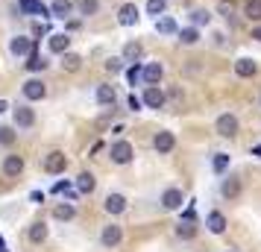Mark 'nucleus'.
Instances as JSON below:
<instances>
[{
    "instance_id": "1",
    "label": "nucleus",
    "mask_w": 261,
    "mask_h": 252,
    "mask_svg": "<svg viewBox=\"0 0 261 252\" xmlns=\"http://www.w3.org/2000/svg\"><path fill=\"white\" fill-rule=\"evenodd\" d=\"M238 129H241V123L232 111H223V115H217L214 120V132L220 135V138H238Z\"/></svg>"
},
{
    "instance_id": "2",
    "label": "nucleus",
    "mask_w": 261,
    "mask_h": 252,
    "mask_svg": "<svg viewBox=\"0 0 261 252\" xmlns=\"http://www.w3.org/2000/svg\"><path fill=\"white\" fill-rule=\"evenodd\" d=\"M214 15H220L229 30H238V3H235V0H217Z\"/></svg>"
},
{
    "instance_id": "3",
    "label": "nucleus",
    "mask_w": 261,
    "mask_h": 252,
    "mask_svg": "<svg viewBox=\"0 0 261 252\" xmlns=\"http://www.w3.org/2000/svg\"><path fill=\"white\" fill-rule=\"evenodd\" d=\"M109 153H112V161H115V164H129L132 156H135V150H132L129 141H115Z\"/></svg>"
},
{
    "instance_id": "4",
    "label": "nucleus",
    "mask_w": 261,
    "mask_h": 252,
    "mask_svg": "<svg viewBox=\"0 0 261 252\" xmlns=\"http://www.w3.org/2000/svg\"><path fill=\"white\" fill-rule=\"evenodd\" d=\"M153 147H155V153H159V156H167V153H173V147H176V135L167 132V129H162V132H155Z\"/></svg>"
},
{
    "instance_id": "5",
    "label": "nucleus",
    "mask_w": 261,
    "mask_h": 252,
    "mask_svg": "<svg viewBox=\"0 0 261 252\" xmlns=\"http://www.w3.org/2000/svg\"><path fill=\"white\" fill-rule=\"evenodd\" d=\"M141 100H144V106H147V108H162L167 97H165V91H162L159 85H147V88H144V94H141Z\"/></svg>"
},
{
    "instance_id": "6",
    "label": "nucleus",
    "mask_w": 261,
    "mask_h": 252,
    "mask_svg": "<svg viewBox=\"0 0 261 252\" xmlns=\"http://www.w3.org/2000/svg\"><path fill=\"white\" fill-rule=\"evenodd\" d=\"M162 76H165V68H162V62H147L141 71V82L144 85H159L162 82Z\"/></svg>"
},
{
    "instance_id": "7",
    "label": "nucleus",
    "mask_w": 261,
    "mask_h": 252,
    "mask_svg": "<svg viewBox=\"0 0 261 252\" xmlns=\"http://www.w3.org/2000/svg\"><path fill=\"white\" fill-rule=\"evenodd\" d=\"M138 18H141V12H138L135 3H123V6L118 9V24L120 26H135L138 24Z\"/></svg>"
},
{
    "instance_id": "8",
    "label": "nucleus",
    "mask_w": 261,
    "mask_h": 252,
    "mask_svg": "<svg viewBox=\"0 0 261 252\" xmlns=\"http://www.w3.org/2000/svg\"><path fill=\"white\" fill-rule=\"evenodd\" d=\"M33 50H36V41L27 38V36H15L12 41H9V53H12V56H30Z\"/></svg>"
},
{
    "instance_id": "9",
    "label": "nucleus",
    "mask_w": 261,
    "mask_h": 252,
    "mask_svg": "<svg viewBox=\"0 0 261 252\" xmlns=\"http://www.w3.org/2000/svg\"><path fill=\"white\" fill-rule=\"evenodd\" d=\"M65 167H68V158H65V153H59V150H53V153H47V158H44V170L47 173H65Z\"/></svg>"
},
{
    "instance_id": "10",
    "label": "nucleus",
    "mask_w": 261,
    "mask_h": 252,
    "mask_svg": "<svg viewBox=\"0 0 261 252\" xmlns=\"http://www.w3.org/2000/svg\"><path fill=\"white\" fill-rule=\"evenodd\" d=\"M100 240H103V246H118L120 240H123V229L118 226V223H109V226H103V232H100Z\"/></svg>"
},
{
    "instance_id": "11",
    "label": "nucleus",
    "mask_w": 261,
    "mask_h": 252,
    "mask_svg": "<svg viewBox=\"0 0 261 252\" xmlns=\"http://www.w3.org/2000/svg\"><path fill=\"white\" fill-rule=\"evenodd\" d=\"M235 73L241 76V79H252V76L258 73V62L249 59V56H241V59L235 62Z\"/></svg>"
},
{
    "instance_id": "12",
    "label": "nucleus",
    "mask_w": 261,
    "mask_h": 252,
    "mask_svg": "<svg viewBox=\"0 0 261 252\" xmlns=\"http://www.w3.org/2000/svg\"><path fill=\"white\" fill-rule=\"evenodd\" d=\"M21 91H24L27 100H44L47 97V85L41 82V79H27Z\"/></svg>"
},
{
    "instance_id": "13",
    "label": "nucleus",
    "mask_w": 261,
    "mask_h": 252,
    "mask_svg": "<svg viewBox=\"0 0 261 252\" xmlns=\"http://www.w3.org/2000/svg\"><path fill=\"white\" fill-rule=\"evenodd\" d=\"M18 6H21V12L24 15H41V18H50V6H44V3H41V0H21V3H18Z\"/></svg>"
},
{
    "instance_id": "14",
    "label": "nucleus",
    "mask_w": 261,
    "mask_h": 252,
    "mask_svg": "<svg viewBox=\"0 0 261 252\" xmlns=\"http://www.w3.org/2000/svg\"><path fill=\"white\" fill-rule=\"evenodd\" d=\"M47 47H50V53H68L71 50V36L68 33H53L50 36V41H47Z\"/></svg>"
},
{
    "instance_id": "15",
    "label": "nucleus",
    "mask_w": 261,
    "mask_h": 252,
    "mask_svg": "<svg viewBox=\"0 0 261 252\" xmlns=\"http://www.w3.org/2000/svg\"><path fill=\"white\" fill-rule=\"evenodd\" d=\"M3 173H6L9 179H18V176L24 173V158L21 156H6L3 158Z\"/></svg>"
},
{
    "instance_id": "16",
    "label": "nucleus",
    "mask_w": 261,
    "mask_h": 252,
    "mask_svg": "<svg viewBox=\"0 0 261 252\" xmlns=\"http://www.w3.org/2000/svg\"><path fill=\"white\" fill-rule=\"evenodd\" d=\"M94 97H97L100 106H115V103H118V91H115V85H97Z\"/></svg>"
},
{
    "instance_id": "17",
    "label": "nucleus",
    "mask_w": 261,
    "mask_h": 252,
    "mask_svg": "<svg viewBox=\"0 0 261 252\" xmlns=\"http://www.w3.org/2000/svg\"><path fill=\"white\" fill-rule=\"evenodd\" d=\"M36 123V111L30 106H18L15 108V126H21V129H30Z\"/></svg>"
},
{
    "instance_id": "18",
    "label": "nucleus",
    "mask_w": 261,
    "mask_h": 252,
    "mask_svg": "<svg viewBox=\"0 0 261 252\" xmlns=\"http://www.w3.org/2000/svg\"><path fill=\"white\" fill-rule=\"evenodd\" d=\"M103 208H106L109 214H123V211H126V197H123V193H109Z\"/></svg>"
},
{
    "instance_id": "19",
    "label": "nucleus",
    "mask_w": 261,
    "mask_h": 252,
    "mask_svg": "<svg viewBox=\"0 0 261 252\" xmlns=\"http://www.w3.org/2000/svg\"><path fill=\"white\" fill-rule=\"evenodd\" d=\"M120 56H123V62H132V65H135V62H141V56H144V44H141V41H126Z\"/></svg>"
},
{
    "instance_id": "20",
    "label": "nucleus",
    "mask_w": 261,
    "mask_h": 252,
    "mask_svg": "<svg viewBox=\"0 0 261 252\" xmlns=\"http://www.w3.org/2000/svg\"><path fill=\"white\" fill-rule=\"evenodd\" d=\"M205 226H208L212 235H223V232H226V217L214 208V211H208V217H205Z\"/></svg>"
},
{
    "instance_id": "21",
    "label": "nucleus",
    "mask_w": 261,
    "mask_h": 252,
    "mask_svg": "<svg viewBox=\"0 0 261 252\" xmlns=\"http://www.w3.org/2000/svg\"><path fill=\"white\" fill-rule=\"evenodd\" d=\"M155 33H162V36H179V26L170 15H162V18H155Z\"/></svg>"
},
{
    "instance_id": "22",
    "label": "nucleus",
    "mask_w": 261,
    "mask_h": 252,
    "mask_svg": "<svg viewBox=\"0 0 261 252\" xmlns=\"http://www.w3.org/2000/svg\"><path fill=\"white\" fill-rule=\"evenodd\" d=\"M162 205H165L167 211H176L179 205H182V191H179V188H167V191L162 193Z\"/></svg>"
},
{
    "instance_id": "23",
    "label": "nucleus",
    "mask_w": 261,
    "mask_h": 252,
    "mask_svg": "<svg viewBox=\"0 0 261 252\" xmlns=\"http://www.w3.org/2000/svg\"><path fill=\"white\" fill-rule=\"evenodd\" d=\"M179 44H188V47H194V44H197V41H200V26H182V30H179Z\"/></svg>"
},
{
    "instance_id": "24",
    "label": "nucleus",
    "mask_w": 261,
    "mask_h": 252,
    "mask_svg": "<svg viewBox=\"0 0 261 252\" xmlns=\"http://www.w3.org/2000/svg\"><path fill=\"white\" fill-rule=\"evenodd\" d=\"M244 18L247 21H255V24H261V0H244Z\"/></svg>"
},
{
    "instance_id": "25",
    "label": "nucleus",
    "mask_w": 261,
    "mask_h": 252,
    "mask_svg": "<svg viewBox=\"0 0 261 252\" xmlns=\"http://www.w3.org/2000/svg\"><path fill=\"white\" fill-rule=\"evenodd\" d=\"M50 12H53V18H62V21H65V18L73 12V3L71 0H53V3H50Z\"/></svg>"
},
{
    "instance_id": "26",
    "label": "nucleus",
    "mask_w": 261,
    "mask_h": 252,
    "mask_svg": "<svg viewBox=\"0 0 261 252\" xmlns=\"http://www.w3.org/2000/svg\"><path fill=\"white\" fill-rule=\"evenodd\" d=\"M94 188H97V179L91 173H80L76 176V191L80 193H94Z\"/></svg>"
},
{
    "instance_id": "27",
    "label": "nucleus",
    "mask_w": 261,
    "mask_h": 252,
    "mask_svg": "<svg viewBox=\"0 0 261 252\" xmlns=\"http://www.w3.org/2000/svg\"><path fill=\"white\" fill-rule=\"evenodd\" d=\"M62 68H65L68 73H76L80 68H83V59H80L76 53H71V50H68V53H62Z\"/></svg>"
},
{
    "instance_id": "28",
    "label": "nucleus",
    "mask_w": 261,
    "mask_h": 252,
    "mask_svg": "<svg viewBox=\"0 0 261 252\" xmlns=\"http://www.w3.org/2000/svg\"><path fill=\"white\" fill-rule=\"evenodd\" d=\"M220 191H223L226 200H235L238 193H241V179H238V176H229V179H223V188H220Z\"/></svg>"
},
{
    "instance_id": "29",
    "label": "nucleus",
    "mask_w": 261,
    "mask_h": 252,
    "mask_svg": "<svg viewBox=\"0 0 261 252\" xmlns=\"http://www.w3.org/2000/svg\"><path fill=\"white\" fill-rule=\"evenodd\" d=\"M76 9H80V15H85V18H94V15L100 12V0H76Z\"/></svg>"
},
{
    "instance_id": "30",
    "label": "nucleus",
    "mask_w": 261,
    "mask_h": 252,
    "mask_svg": "<svg viewBox=\"0 0 261 252\" xmlns=\"http://www.w3.org/2000/svg\"><path fill=\"white\" fill-rule=\"evenodd\" d=\"M53 217H56V220H73V217H76V208H73L71 203H59L53 208Z\"/></svg>"
},
{
    "instance_id": "31",
    "label": "nucleus",
    "mask_w": 261,
    "mask_h": 252,
    "mask_svg": "<svg viewBox=\"0 0 261 252\" xmlns=\"http://www.w3.org/2000/svg\"><path fill=\"white\" fill-rule=\"evenodd\" d=\"M188 18H191V24L194 26H208L212 24V12H208V9H194Z\"/></svg>"
},
{
    "instance_id": "32",
    "label": "nucleus",
    "mask_w": 261,
    "mask_h": 252,
    "mask_svg": "<svg viewBox=\"0 0 261 252\" xmlns=\"http://www.w3.org/2000/svg\"><path fill=\"white\" fill-rule=\"evenodd\" d=\"M44 68H47V59L38 56V50H33L30 59H27V71H44Z\"/></svg>"
},
{
    "instance_id": "33",
    "label": "nucleus",
    "mask_w": 261,
    "mask_h": 252,
    "mask_svg": "<svg viewBox=\"0 0 261 252\" xmlns=\"http://www.w3.org/2000/svg\"><path fill=\"white\" fill-rule=\"evenodd\" d=\"M165 12H167V0H147V15L162 18Z\"/></svg>"
},
{
    "instance_id": "34",
    "label": "nucleus",
    "mask_w": 261,
    "mask_h": 252,
    "mask_svg": "<svg viewBox=\"0 0 261 252\" xmlns=\"http://www.w3.org/2000/svg\"><path fill=\"white\" fill-rule=\"evenodd\" d=\"M30 240H33V243L47 240V226H44V223H33V226H30Z\"/></svg>"
},
{
    "instance_id": "35",
    "label": "nucleus",
    "mask_w": 261,
    "mask_h": 252,
    "mask_svg": "<svg viewBox=\"0 0 261 252\" xmlns=\"http://www.w3.org/2000/svg\"><path fill=\"white\" fill-rule=\"evenodd\" d=\"M212 167H214V173H226V167H229V156H226V153H214Z\"/></svg>"
},
{
    "instance_id": "36",
    "label": "nucleus",
    "mask_w": 261,
    "mask_h": 252,
    "mask_svg": "<svg viewBox=\"0 0 261 252\" xmlns=\"http://www.w3.org/2000/svg\"><path fill=\"white\" fill-rule=\"evenodd\" d=\"M176 235L179 238H194V235H197V226H194V223H188V220H182V223H179L176 226Z\"/></svg>"
},
{
    "instance_id": "37",
    "label": "nucleus",
    "mask_w": 261,
    "mask_h": 252,
    "mask_svg": "<svg viewBox=\"0 0 261 252\" xmlns=\"http://www.w3.org/2000/svg\"><path fill=\"white\" fill-rule=\"evenodd\" d=\"M141 71H144L141 62H135L129 71H126V79H129V85H138V82H141Z\"/></svg>"
},
{
    "instance_id": "38",
    "label": "nucleus",
    "mask_w": 261,
    "mask_h": 252,
    "mask_svg": "<svg viewBox=\"0 0 261 252\" xmlns=\"http://www.w3.org/2000/svg\"><path fill=\"white\" fill-rule=\"evenodd\" d=\"M106 71L109 73H120L123 71V56H112V59H106Z\"/></svg>"
},
{
    "instance_id": "39",
    "label": "nucleus",
    "mask_w": 261,
    "mask_h": 252,
    "mask_svg": "<svg viewBox=\"0 0 261 252\" xmlns=\"http://www.w3.org/2000/svg\"><path fill=\"white\" fill-rule=\"evenodd\" d=\"M0 144H3V147H12L15 144V132L9 129V126H0Z\"/></svg>"
},
{
    "instance_id": "40",
    "label": "nucleus",
    "mask_w": 261,
    "mask_h": 252,
    "mask_svg": "<svg viewBox=\"0 0 261 252\" xmlns=\"http://www.w3.org/2000/svg\"><path fill=\"white\" fill-rule=\"evenodd\" d=\"M53 193H68L71 200H73V197H76V193H73L71 188H68V182H56V185H53Z\"/></svg>"
},
{
    "instance_id": "41",
    "label": "nucleus",
    "mask_w": 261,
    "mask_h": 252,
    "mask_svg": "<svg viewBox=\"0 0 261 252\" xmlns=\"http://www.w3.org/2000/svg\"><path fill=\"white\" fill-rule=\"evenodd\" d=\"M126 103H129V108H132V111H138V108L144 106V100H138L135 94H129V100H126Z\"/></svg>"
},
{
    "instance_id": "42",
    "label": "nucleus",
    "mask_w": 261,
    "mask_h": 252,
    "mask_svg": "<svg viewBox=\"0 0 261 252\" xmlns=\"http://www.w3.org/2000/svg\"><path fill=\"white\" fill-rule=\"evenodd\" d=\"M212 41L217 44V47H226V36L223 33H212Z\"/></svg>"
},
{
    "instance_id": "43",
    "label": "nucleus",
    "mask_w": 261,
    "mask_h": 252,
    "mask_svg": "<svg viewBox=\"0 0 261 252\" xmlns=\"http://www.w3.org/2000/svg\"><path fill=\"white\" fill-rule=\"evenodd\" d=\"M182 220L194 223V220H197V211H194V208H185V211H182Z\"/></svg>"
},
{
    "instance_id": "44",
    "label": "nucleus",
    "mask_w": 261,
    "mask_h": 252,
    "mask_svg": "<svg viewBox=\"0 0 261 252\" xmlns=\"http://www.w3.org/2000/svg\"><path fill=\"white\" fill-rule=\"evenodd\" d=\"M33 36H47V26H44V24H36V26H33Z\"/></svg>"
},
{
    "instance_id": "45",
    "label": "nucleus",
    "mask_w": 261,
    "mask_h": 252,
    "mask_svg": "<svg viewBox=\"0 0 261 252\" xmlns=\"http://www.w3.org/2000/svg\"><path fill=\"white\" fill-rule=\"evenodd\" d=\"M252 38L261 44V24H255V30H252Z\"/></svg>"
},
{
    "instance_id": "46",
    "label": "nucleus",
    "mask_w": 261,
    "mask_h": 252,
    "mask_svg": "<svg viewBox=\"0 0 261 252\" xmlns=\"http://www.w3.org/2000/svg\"><path fill=\"white\" fill-rule=\"evenodd\" d=\"M252 156H255V158H261V144H255V147H252Z\"/></svg>"
},
{
    "instance_id": "47",
    "label": "nucleus",
    "mask_w": 261,
    "mask_h": 252,
    "mask_svg": "<svg viewBox=\"0 0 261 252\" xmlns=\"http://www.w3.org/2000/svg\"><path fill=\"white\" fill-rule=\"evenodd\" d=\"M6 108H9V103H6V100H0V115H3Z\"/></svg>"
},
{
    "instance_id": "48",
    "label": "nucleus",
    "mask_w": 261,
    "mask_h": 252,
    "mask_svg": "<svg viewBox=\"0 0 261 252\" xmlns=\"http://www.w3.org/2000/svg\"><path fill=\"white\" fill-rule=\"evenodd\" d=\"M258 106H261V94H258Z\"/></svg>"
}]
</instances>
